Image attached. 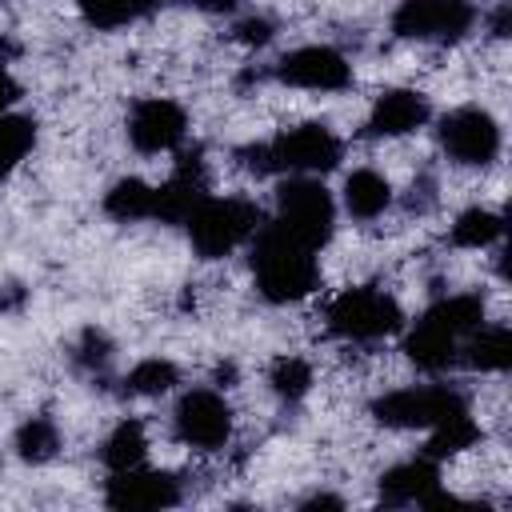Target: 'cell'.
Masks as SVG:
<instances>
[{"instance_id":"obj_1","label":"cell","mask_w":512,"mask_h":512,"mask_svg":"<svg viewBox=\"0 0 512 512\" xmlns=\"http://www.w3.org/2000/svg\"><path fill=\"white\" fill-rule=\"evenodd\" d=\"M480 324H484V300L480 296H472V292L444 296L416 320V328L404 340V352L424 372H448L460 360L468 332Z\"/></svg>"},{"instance_id":"obj_2","label":"cell","mask_w":512,"mask_h":512,"mask_svg":"<svg viewBox=\"0 0 512 512\" xmlns=\"http://www.w3.org/2000/svg\"><path fill=\"white\" fill-rule=\"evenodd\" d=\"M252 276H256V288L264 300L288 304L316 288L320 264H316L312 248L296 244L292 236H284L272 224H260L252 236Z\"/></svg>"},{"instance_id":"obj_3","label":"cell","mask_w":512,"mask_h":512,"mask_svg":"<svg viewBox=\"0 0 512 512\" xmlns=\"http://www.w3.org/2000/svg\"><path fill=\"white\" fill-rule=\"evenodd\" d=\"M340 136L328 128V124H300V128H288L280 132L276 140L268 144H252L244 148V168H252L256 176H316V172H328L340 164Z\"/></svg>"},{"instance_id":"obj_4","label":"cell","mask_w":512,"mask_h":512,"mask_svg":"<svg viewBox=\"0 0 512 512\" xmlns=\"http://www.w3.org/2000/svg\"><path fill=\"white\" fill-rule=\"evenodd\" d=\"M188 240L204 260L228 256L232 248H240L244 240L256 236V228L264 224L260 208L244 196H204L188 216Z\"/></svg>"},{"instance_id":"obj_5","label":"cell","mask_w":512,"mask_h":512,"mask_svg":"<svg viewBox=\"0 0 512 512\" xmlns=\"http://www.w3.org/2000/svg\"><path fill=\"white\" fill-rule=\"evenodd\" d=\"M268 224L280 228L284 236H292L296 244L320 252L332 236L336 204L316 176H288L276 192V216Z\"/></svg>"},{"instance_id":"obj_6","label":"cell","mask_w":512,"mask_h":512,"mask_svg":"<svg viewBox=\"0 0 512 512\" xmlns=\"http://www.w3.org/2000/svg\"><path fill=\"white\" fill-rule=\"evenodd\" d=\"M324 320H328V332L332 336L356 340V344L384 340V336L400 332V324H404L400 304L384 288H344L324 308Z\"/></svg>"},{"instance_id":"obj_7","label":"cell","mask_w":512,"mask_h":512,"mask_svg":"<svg viewBox=\"0 0 512 512\" xmlns=\"http://www.w3.org/2000/svg\"><path fill=\"white\" fill-rule=\"evenodd\" d=\"M376 420L384 428H436L452 416L468 412V400L452 384H408L392 388L372 404Z\"/></svg>"},{"instance_id":"obj_8","label":"cell","mask_w":512,"mask_h":512,"mask_svg":"<svg viewBox=\"0 0 512 512\" xmlns=\"http://www.w3.org/2000/svg\"><path fill=\"white\" fill-rule=\"evenodd\" d=\"M476 8L468 0H400L392 12V28L404 40H428V44H452L464 32H472Z\"/></svg>"},{"instance_id":"obj_9","label":"cell","mask_w":512,"mask_h":512,"mask_svg":"<svg viewBox=\"0 0 512 512\" xmlns=\"http://www.w3.org/2000/svg\"><path fill=\"white\" fill-rule=\"evenodd\" d=\"M176 436L196 452H216L232 436V408L216 388H188L172 412Z\"/></svg>"},{"instance_id":"obj_10","label":"cell","mask_w":512,"mask_h":512,"mask_svg":"<svg viewBox=\"0 0 512 512\" xmlns=\"http://www.w3.org/2000/svg\"><path fill=\"white\" fill-rule=\"evenodd\" d=\"M440 148L456 164H492L500 156V128L484 108H456L440 120Z\"/></svg>"},{"instance_id":"obj_11","label":"cell","mask_w":512,"mask_h":512,"mask_svg":"<svg viewBox=\"0 0 512 512\" xmlns=\"http://www.w3.org/2000/svg\"><path fill=\"white\" fill-rule=\"evenodd\" d=\"M272 76L292 84V88H308V92H340V88L352 84L348 60L336 48H324V44H308V48H296V52L280 56Z\"/></svg>"},{"instance_id":"obj_12","label":"cell","mask_w":512,"mask_h":512,"mask_svg":"<svg viewBox=\"0 0 512 512\" xmlns=\"http://www.w3.org/2000/svg\"><path fill=\"white\" fill-rule=\"evenodd\" d=\"M188 132V116L176 100L168 96H148L132 108L128 116V140L136 152L156 156V152H172Z\"/></svg>"},{"instance_id":"obj_13","label":"cell","mask_w":512,"mask_h":512,"mask_svg":"<svg viewBox=\"0 0 512 512\" xmlns=\"http://www.w3.org/2000/svg\"><path fill=\"white\" fill-rule=\"evenodd\" d=\"M380 496L384 504H424V508H440V504H456V496H448L440 488V460L432 456H416L404 460L396 468H388L380 476Z\"/></svg>"},{"instance_id":"obj_14","label":"cell","mask_w":512,"mask_h":512,"mask_svg":"<svg viewBox=\"0 0 512 512\" xmlns=\"http://www.w3.org/2000/svg\"><path fill=\"white\" fill-rule=\"evenodd\" d=\"M108 504L112 508H168V504H180V480L168 472H152L144 464L112 472Z\"/></svg>"},{"instance_id":"obj_15","label":"cell","mask_w":512,"mask_h":512,"mask_svg":"<svg viewBox=\"0 0 512 512\" xmlns=\"http://www.w3.org/2000/svg\"><path fill=\"white\" fill-rule=\"evenodd\" d=\"M428 116H432V108H428V100L420 92H412V88H388L372 104L368 132L372 136H404V132L424 128Z\"/></svg>"},{"instance_id":"obj_16","label":"cell","mask_w":512,"mask_h":512,"mask_svg":"<svg viewBox=\"0 0 512 512\" xmlns=\"http://www.w3.org/2000/svg\"><path fill=\"white\" fill-rule=\"evenodd\" d=\"M392 204V184L376 168H356L344 180V208L356 220H376Z\"/></svg>"},{"instance_id":"obj_17","label":"cell","mask_w":512,"mask_h":512,"mask_svg":"<svg viewBox=\"0 0 512 512\" xmlns=\"http://www.w3.org/2000/svg\"><path fill=\"white\" fill-rule=\"evenodd\" d=\"M460 360L480 368V372H504L512 360V344H508V328L504 324H480L468 332Z\"/></svg>"},{"instance_id":"obj_18","label":"cell","mask_w":512,"mask_h":512,"mask_svg":"<svg viewBox=\"0 0 512 512\" xmlns=\"http://www.w3.org/2000/svg\"><path fill=\"white\" fill-rule=\"evenodd\" d=\"M144 456H148V440H144V424H140V420L116 424L112 436H108L104 448H100V460H104L112 472L136 468V464H144Z\"/></svg>"},{"instance_id":"obj_19","label":"cell","mask_w":512,"mask_h":512,"mask_svg":"<svg viewBox=\"0 0 512 512\" xmlns=\"http://www.w3.org/2000/svg\"><path fill=\"white\" fill-rule=\"evenodd\" d=\"M104 212L116 220H152V184L128 176L120 184H112V192L104 196Z\"/></svg>"},{"instance_id":"obj_20","label":"cell","mask_w":512,"mask_h":512,"mask_svg":"<svg viewBox=\"0 0 512 512\" xmlns=\"http://www.w3.org/2000/svg\"><path fill=\"white\" fill-rule=\"evenodd\" d=\"M500 232H504V224H500L496 212H488V208H468V212L456 216L448 240H452L456 248H488V244L500 240Z\"/></svg>"},{"instance_id":"obj_21","label":"cell","mask_w":512,"mask_h":512,"mask_svg":"<svg viewBox=\"0 0 512 512\" xmlns=\"http://www.w3.org/2000/svg\"><path fill=\"white\" fill-rule=\"evenodd\" d=\"M84 20L96 24V28H120V24H132L140 16H148L160 0H76Z\"/></svg>"},{"instance_id":"obj_22","label":"cell","mask_w":512,"mask_h":512,"mask_svg":"<svg viewBox=\"0 0 512 512\" xmlns=\"http://www.w3.org/2000/svg\"><path fill=\"white\" fill-rule=\"evenodd\" d=\"M176 364L172 360H160V356H152V360H140L128 376H124V392L128 396H164V392H172L176 388Z\"/></svg>"},{"instance_id":"obj_23","label":"cell","mask_w":512,"mask_h":512,"mask_svg":"<svg viewBox=\"0 0 512 512\" xmlns=\"http://www.w3.org/2000/svg\"><path fill=\"white\" fill-rule=\"evenodd\" d=\"M16 448H20V456H24V460L44 464V460H52V456H56V448H60V432H56V424H52V420L32 416V420L16 432Z\"/></svg>"},{"instance_id":"obj_24","label":"cell","mask_w":512,"mask_h":512,"mask_svg":"<svg viewBox=\"0 0 512 512\" xmlns=\"http://www.w3.org/2000/svg\"><path fill=\"white\" fill-rule=\"evenodd\" d=\"M32 140H36V124L28 116H0V176L20 164Z\"/></svg>"},{"instance_id":"obj_25","label":"cell","mask_w":512,"mask_h":512,"mask_svg":"<svg viewBox=\"0 0 512 512\" xmlns=\"http://www.w3.org/2000/svg\"><path fill=\"white\" fill-rule=\"evenodd\" d=\"M268 384H272V392L280 400H300L312 388V368L300 356H280L272 364V372H268Z\"/></svg>"},{"instance_id":"obj_26","label":"cell","mask_w":512,"mask_h":512,"mask_svg":"<svg viewBox=\"0 0 512 512\" xmlns=\"http://www.w3.org/2000/svg\"><path fill=\"white\" fill-rule=\"evenodd\" d=\"M108 360H112V344L104 340V332L88 328V332L80 336V344H76V364L88 368V372H100Z\"/></svg>"},{"instance_id":"obj_27","label":"cell","mask_w":512,"mask_h":512,"mask_svg":"<svg viewBox=\"0 0 512 512\" xmlns=\"http://www.w3.org/2000/svg\"><path fill=\"white\" fill-rule=\"evenodd\" d=\"M236 32H240V40H248V44H264L268 36H272V24L268 20H244V24H236Z\"/></svg>"},{"instance_id":"obj_28","label":"cell","mask_w":512,"mask_h":512,"mask_svg":"<svg viewBox=\"0 0 512 512\" xmlns=\"http://www.w3.org/2000/svg\"><path fill=\"white\" fill-rule=\"evenodd\" d=\"M12 100H16V84H12V76L0 68V116H8Z\"/></svg>"},{"instance_id":"obj_29","label":"cell","mask_w":512,"mask_h":512,"mask_svg":"<svg viewBox=\"0 0 512 512\" xmlns=\"http://www.w3.org/2000/svg\"><path fill=\"white\" fill-rule=\"evenodd\" d=\"M188 4H196V8H216V12H220V8H232L236 0H188Z\"/></svg>"}]
</instances>
